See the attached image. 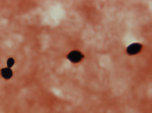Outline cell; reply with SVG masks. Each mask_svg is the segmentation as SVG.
Listing matches in <instances>:
<instances>
[{
  "mask_svg": "<svg viewBox=\"0 0 152 113\" xmlns=\"http://www.w3.org/2000/svg\"><path fill=\"white\" fill-rule=\"evenodd\" d=\"M142 48V45L139 43H135L129 45L127 48V53L130 55H133L139 53Z\"/></svg>",
  "mask_w": 152,
  "mask_h": 113,
  "instance_id": "obj_1",
  "label": "cell"
},
{
  "mask_svg": "<svg viewBox=\"0 0 152 113\" xmlns=\"http://www.w3.org/2000/svg\"><path fill=\"white\" fill-rule=\"evenodd\" d=\"M1 71L2 76L5 79H9L11 78L13 76L12 70L10 68H2Z\"/></svg>",
  "mask_w": 152,
  "mask_h": 113,
  "instance_id": "obj_2",
  "label": "cell"
},
{
  "mask_svg": "<svg viewBox=\"0 0 152 113\" xmlns=\"http://www.w3.org/2000/svg\"><path fill=\"white\" fill-rule=\"evenodd\" d=\"M69 56L72 60H79L82 58V56L80 52L75 51L71 52Z\"/></svg>",
  "mask_w": 152,
  "mask_h": 113,
  "instance_id": "obj_3",
  "label": "cell"
},
{
  "mask_svg": "<svg viewBox=\"0 0 152 113\" xmlns=\"http://www.w3.org/2000/svg\"><path fill=\"white\" fill-rule=\"evenodd\" d=\"M15 63L14 60L12 58H10L8 59L7 62V65L9 68H11L14 64Z\"/></svg>",
  "mask_w": 152,
  "mask_h": 113,
  "instance_id": "obj_4",
  "label": "cell"
}]
</instances>
